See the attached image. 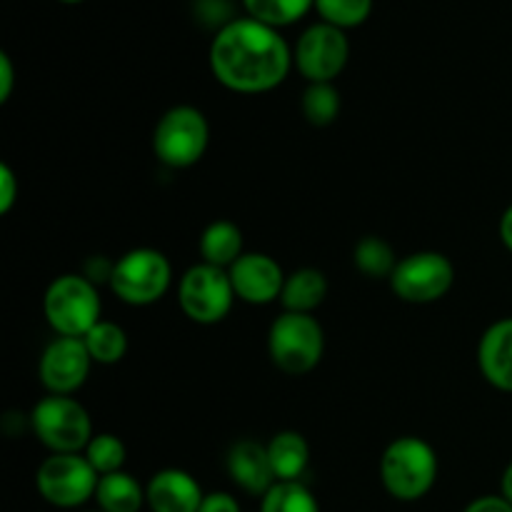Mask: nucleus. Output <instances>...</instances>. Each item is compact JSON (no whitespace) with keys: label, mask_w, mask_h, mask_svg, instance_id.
I'll list each match as a JSON object with an SVG mask.
<instances>
[{"label":"nucleus","mask_w":512,"mask_h":512,"mask_svg":"<svg viewBox=\"0 0 512 512\" xmlns=\"http://www.w3.org/2000/svg\"><path fill=\"white\" fill-rule=\"evenodd\" d=\"M210 70L233 93L258 95L278 88L293 68L283 35L253 18H233L210 43Z\"/></svg>","instance_id":"nucleus-1"},{"label":"nucleus","mask_w":512,"mask_h":512,"mask_svg":"<svg viewBox=\"0 0 512 512\" xmlns=\"http://www.w3.org/2000/svg\"><path fill=\"white\" fill-rule=\"evenodd\" d=\"M380 480L395 500L413 503L425 498L438 480V455L418 435L395 438L380 458Z\"/></svg>","instance_id":"nucleus-2"},{"label":"nucleus","mask_w":512,"mask_h":512,"mask_svg":"<svg viewBox=\"0 0 512 512\" xmlns=\"http://www.w3.org/2000/svg\"><path fill=\"white\" fill-rule=\"evenodd\" d=\"M43 315L55 335L63 338H85L103 315L98 285L83 273L58 275L45 288Z\"/></svg>","instance_id":"nucleus-3"},{"label":"nucleus","mask_w":512,"mask_h":512,"mask_svg":"<svg viewBox=\"0 0 512 512\" xmlns=\"http://www.w3.org/2000/svg\"><path fill=\"white\" fill-rule=\"evenodd\" d=\"M325 353V330L315 315L280 313L268 330V355L285 375H308Z\"/></svg>","instance_id":"nucleus-4"},{"label":"nucleus","mask_w":512,"mask_h":512,"mask_svg":"<svg viewBox=\"0 0 512 512\" xmlns=\"http://www.w3.org/2000/svg\"><path fill=\"white\" fill-rule=\"evenodd\" d=\"M208 143V118L193 105H175L155 123L153 153L168 168H193L203 160Z\"/></svg>","instance_id":"nucleus-5"},{"label":"nucleus","mask_w":512,"mask_h":512,"mask_svg":"<svg viewBox=\"0 0 512 512\" xmlns=\"http://www.w3.org/2000/svg\"><path fill=\"white\" fill-rule=\"evenodd\" d=\"M30 428L50 455L83 453L95 435L88 410L73 395H45L30 413Z\"/></svg>","instance_id":"nucleus-6"},{"label":"nucleus","mask_w":512,"mask_h":512,"mask_svg":"<svg viewBox=\"0 0 512 512\" xmlns=\"http://www.w3.org/2000/svg\"><path fill=\"white\" fill-rule=\"evenodd\" d=\"M173 283V265L165 253L155 248H135L115 260L110 275V290L115 298L133 308L153 305L168 293Z\"/></svg>","instance_id":"nucleus-7"},{"label":"nucleus","mask_w":512,"mask_h":512,"mask_svg":"<svg viewBox=\"0 0 512 512\" xmlns=\"http://www.w3.org/2000/svg\"><path fill=\"white\" fill-rule=\"evenodd\" d=\"M235 290L230 273L215 265L198 263L185 270L180 278L178 303L185 318L198 325H215L228 318L235 303Z\"/></svg>","instance_id":"nucleus-8"},{"label":"nucleus","mask_w":512,"mask_h":512,"mask_svg":"<svg viewBox=\"0 0 512 512\" xmlns=\"http://www.w3.org/2000/svg\"><path fill=\"white\" fill-rule=\"evenodd\" d=\"M100 475L83 453H55L40 463L35 488L55 508H78L95 498Z\"/></svg>","instance_id":"nucleus-9"},{"label":"nucleus","mask_w":512,"mask_h":512,"mask_svg":"<svg viewBox=\"0 0 512 512\" xmlns=\"http://www.w3.org/2000/svg\"><path fill=\"white\" fill-rule=\"evenodd\" d=\"M455 283V268L448 255L435 250L405 255L390 275V288L403 303L428 305L445 298Z\"/></svg>","instance_id":"nucleus-10"},{"label":"nucleus","mask_w":512,"mask_h":512,"mask_svg":"<svg viewBox=\"0 0 512 512\" xmlns=\"http://www.w3.org/2000/svg\"><path fill=\"white\" fill-rule=\"evenodd\" d=\"M348 58V35L328 23L305 28L293 50V65L308 83H333L345 70Z\"/></svg>","instance_id":"nucleus-11"},{"label":"nucleus","mask_w":512,"mask_h":512,"mask_svg":"<svg viewBox=\"0 0 512 512\" xmlns=\"http://www.w3.org/2000/svg\"><path fill=\"white\" fill-rule=\"evenodd\" d=\"M88 348L83 338H63L58 335L45 345L38 363V375L48 395H73L88 380L93 368Z\"/></svg>","instance_id":"nucleus-12"},{"label":"nucleus","mask_w":512,"mask_h":512,"mask_svg":"<svg viewBox=\"0 0 512 512\" xmlns=\"http://www.w3.org/2000/svg\"><path fill=\"white\" fill-rule=\"evenodd\" d=\"M228 273L235 295L248 305H268L280 300L288 278L278 260L265 253H243Z\"/></svg>","instance_id":"nucleus-13"},{"label":"nucleus","mask_w":512,"mask_h":512,"mask_svg":"<svg viewBox=\"0 0 512 512\" xmlns=\"http://www.w3.org/2000/svg\"><path fill=\"white\" fill-rule=\"evenodd\" d=\"M145 498L153 512H198L205 493L198 480L178 468H165L145 485Z\"/></svg>","instance_id":"nucleus-14"},{"label":"nucleus","mask_w":512,"mask_h":512,"mask_svg":"<svg viewBox=\"0 0 512 512\" xmlns=\"http://www.w3.org/2000/svg\"><path fill=\"white\" fill-rule=\"evenodd\" d=\"M228 473L238 488L245 493L263 498L278 478H275L273 463H270L268 445L255 443V440H238L228 453Z\"/></svg>","instance_id":"nucleus-15"},{"label":"nucleus","mask_w":512,"mask_h":512,"mask_svg":"<svg viewBox=\"0 0 512 512\" xmlns=\"http://www.w3.org/2000/svg\"><path fill=\"white\" fill-rule=\"evenodd\" d=\"M478 368L493 388L512 393V318L485 330L478 345Z\"/></svg>","instance_id":"nucleus-16"},{"label":"nucleus","mask_w":512,"mask_h":512,"mask_svg":"<svg viewBox=\"0 0 512 512\" xmlns=\"http://www.w3.org/2000/svg\"><path fill=\"white\" fill-rule=\"evenodd\" d=\"M328 298V278L318 268H300L285 278L280 303L285 313L313 315Z\"/></svg>","instance_id":"nucleus-17"},{"label":"nucleus","mask_w":512,"mask_h":512,"mask_svg":"<svg viewBox=\"0 0 512 512\" xmlns=\"http://www.w3.org/2000/svg\"><path fill=\"white\" fill-rule=\"evenodd\" d=\"M200 263L215 265V268L230 270L235 260L245 253L243 230L230 220H215L200 235Z\"/></svg>","instance_id":"nucleus-18"},{"label":"nucleus","mask_w":512,"mask_h":512,"mask_svg":"<svg viewBox=\"0 0 512 512\" xmlns=\"http://www.w3.org/2000/svg\"><path fill=\"white\" fill-rule=\"evenodd\" d=\"M268 455L278 483H293V480H300V475L308 468L310 445L295 430H280L270 438Z\"/></svg>","instance_id":"nucleus-19"},{"label":"nucleus","mask_w":512,"mask_h":512,"mask_svg":"<svg viewBox=\"0 0 512 512\" xmlns=\"http://www.w3.org/2000/svg\"><path fill=\"white\" fill-rule=\"evenodd\" d=\"M95 500H98L100 512H140V508L148 503L143 485L125 470L100 475Z\"/></svg>","instance_id":"nucleus-20"},{"label":"nucleus","mask_w":512,"mask_h":512,"mask_svg":"<svg viewBox=\"0 0 512 512\" xmlns=\"http://www.w3.org/2000/svg\"><path fill=\"white\" fill-rule=\"evenodd\" d=\"M353 263H355V268L365 275V278H373V280L388 278L390 280V275L395 273V268H398L400 260L388 240L380 238V235H365V238H360L358 243H355Z\"/></svg>","instance_id":"nucleus-21"},{"label":"nucleus","mask_w":512,"mask_h":512,"mask_svg":"<svg viewBox=\"0 0 512 512\" xmlns=\"http://www.w3.org/2000/svg\"><path fill=\"white\" fill-rule=\"evenodd\" d=\"M83 340L90 358L98 365H118L128 353V333L110 320H100Z\"/></svg>","instance_id":"nucleus-22"},{"label":"nucleus","mask_w":512,"mask_h":512,"mask_svg":"<svg viewBox=\"0 0 512 512\" xmlns=\"http://www.w3.org/2000/svg\"><path fill=\"white\" fill-rule=\"evenodd\" d=\"M243 5L248 18L278 30L298 23L310 8H315V0H243Z\"/></svg>","instance_id":"nucleus-23"},{"label":"nucleus","mask_w":512,"mask_h":512,"mask_svg":"<svg viewBox=\"0 0 512 512\" xmlns=\"http://www.w3.org/2000/svg\"><path fill=\"white\" fill-rule=\"evenodd\" d=\"M300 110L305 120L315 128H328L338 120L340 113V93L333 83H308L303 98H300Z\"/></svg>","instance_id":"nucleus-24"},{"label":"nucleus","mask_w":512,"mask_h":512,"mask_svg":"<svg viewBox=\"0 0 512 512\" xmlns=\"http://www.w3.org/2000/svg\"><path fill=\"white\" fill-rule=\"evenodd\" d=\"M260 512H320L315 495L300 480L293 483H275L263 495Z\"/></svg>","instance_id":"nucleus-25"},{"label":"nucleus","mask_w":512,"mask_h":512,"mask_svg":"<svg viewBox=\"0 0 512 512\" xmlns=\"http://www.w3.org/2000/svg\"><path fill=\"white\" fill-rule=\"evenodd\" d=\"M83 455L88 458V463L93 465L98 475H110L120 473L128 458V450L125 443L113 433H98L93 435V440L88 443V448L83 450Z\"/></svg>","instance_id":"nucleus-26"},{"label":"nucleus","mask_w":512,"mask_h":512,"mask_svg":"<svg viewBox=\"0 0 512 512\" xmlns=\"http://www.w3.org/2000/svg\"><path fill=\"white\" fill-rule=\"evenodd\" d=\"M315 10L320 13L323 23L335 28H358L368 20L373 10V0H315Z\"/></svg>","instance_id":"nucleus-27"},{"label":"nucleus","mask_w":512,"mask_h":512,"mask_svg":"<svg viewBox=\"0 0 512 512\" xmlns=\"http://www.w3.org/2000/svg\"><path fill=\"white\" fill-rule=\"evenodd\" d=\"M20 195V183L15 170L8 163L0 165V213L8 215L15 208Z\"/></svg>","instance_id":"nucleus-28"},{"label":"nucleus","mask_w":512,"mask_h":512,"mask_svg":"<svg viewBox=\"0 0 512 512\" xmlns=\"http://www.w3.org/2000/svg\"><path fill=\"white\" fill-rule=\"evenodd\" d=\"M200 18L208 20V23L218 25V30L223 25L230 23V3L228 0H200L198 3Z\"/></svg>","instance_id":"nucleus-29"},{"label":"nucleus","mask_w":512,"mask_h":512,"mask_svg":"<svg viewBox=\"0 0 512 512\" xmlns=\"http://www.w3.org/2000/svg\"><path fill=\"white\" fill-rule=\"evenodd\" d=\"M198 512H240V505L230 493H210Z\"/></svg>","instance_id":"nucleus-30"},{"label":"nucleus","mask_w":512,"mask_h":512,"mask_svg":"<svg viewBox=\"0 0 512 512\" xmlns=\"http://www.w3.org/2000/svg\"><path fill=\"white\" fill-rule=\"evenodd\" d=\"M15 88V68L8 53H0V103H8Z\"/></svg>","instance_id":"nucleus-31"},{"label":"nucleus","mask_w":512,"mask_h":512,"mask_svg":"<svg viewBox=\"0 0 512 512\" xmlns=\"http://www.w3.org/2000/svg\"><path fill=\"white\" fill-rule=\"evenodd\" d=\"M463 512H512V503L503 495H483V498L473 500Z\"/></svg>","instance_id":"nucleus-32"},{"label":"nucleus","mask_w":512,"mask_h":512,"mask_svg":"<svg viewBox=\"0 0 512 512\" xmlns=\"http://www.w3.org/2000/svg\"><path fill=\"white\" fill-rule=\"evenodd\" d=\"M500 240H503L505 248L512 253V205L505 210L503 218H500Z\"/></svg>","instance_id":"nucleus-33"},{"label":"nucleus","mask_w":512,"mask_h":512,"mask_svg":"<svg viewBox=\"0 0 512 512\" xmlns=\"http://www.w3.org/2000/svg\"><path fill=\"white\" fill-rule=\"evenodd\" d=\"M500 495H503L505 500H510L512 503V463L505 468L503 473V480H500Z\"/></svg>","instance_id":"nucleus-34"},{"label":"nucleus","mask_w":512,"mask_h":512,"mask_svg":"<svg viewBox=\"0 0 512 512\" xmlns=\"http://www.w3.org/2000/svg\"><path fill=\"white\" fill-rule=\"evenodd\" d=\"M60 3H68V5H75V3H83V0H60Z\"/></svg>","instance_id":"nucleus-35"},{"label":"nucleus","mask_w":512,"mask_h":512,"mask_svg":"<svg viewBox=\"0 0 512 512\" xmlns=\"http://www.w3.org/2000/svg\"><path fill=\"white\" fill-rule=\"evenodd\" d=\"M98 512H100V510H98Z\"/></svg>","instance_id":"nucleus-36"}]
</instances>
